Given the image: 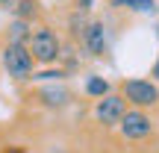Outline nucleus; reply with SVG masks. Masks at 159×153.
<instances>
[{
  "label": "nucleus",
  "mask_w": 159,
  "mask_h": 153,
  "mask_svg": "<svg viewBox=\"0 0 159 153\" xmlns=\"http://www.w3.org/2000/svg\"><path fill=\"white\" fill-rule=\"evenodd\" d=\"M91 3L94 0H80V9H91Z\"/></svg>",
  "instance_id": "nucleus-12"
},
{
  "label": "nucleus",
  "mask_w": 159,
  "mask_h": 153,
  "mask_svg": "<svg viewBox=\"0 0 159 153\" xmlns=\"http://www.w3.org/2000/svg\"><path fill=\"white\" fill-rule=\"evenodd\" d=\"M124 97L130 103H136V106H153L159 100V91L148 79H127L124 83Z\"/></svg>",
  "instance_id": "nucleus-3"
},
{
  "label": "nucleus",
  "mask_w": 159,
  "mask_h": 153,
  "mask_svg": "<svg viewBox=\"0 0 159 153\" xmlns=\"http://www.w3.org/2000/svg\"><path fill=\"white\" fill-rule=\"evenodd\" d=\"M153 77L159 79V59H156V65H153Z\"/></svg>",
  "instance_id": "nucleus-13"
},
{
  "label": "nucleus",
  "mask_w": 159,
  "mask_h": 153,
  "mask_svg": "<svg viewBox=\"0 0 159 153\" xmlns=\"http://www.w3.org/2000/svg\"><path fill=\"white\" fill-rule=\"evenodd\" d=\"M9 29H12V44H24V38H27V24L18 18V21L12 24Z\"/></svg>",
  "instance_id": "nucleus-11"
},
{
  "label": "nucleus",
  "mask_w": 159,
  "mask_h": 153,
  "mask_svg": "<svg viewBox=\"0 0 159 153\" xmlns=\"http://www.w3.org/2000/svg\"><path fill=\"white\" fill-rule=\"evenodd\" d=\"M41 97H44L50 106H62V103L68 100V91H65V88H44V91H41Z\"/></svg>",
  "instance_id": "nucleus-10"
},
{
  "label": "nucleus",
  "mask_w": 159,
  "mask_h": 153,
  "mask_svg": "<svg viewBox=\"0 0 159 153\" xmlns=\"http://www.w3.org/2000/svg\"><path fill=\"white\" fill-rule=\"evenodd\" d=\"M121 133L127 138H144L150 136V118L142 112H124L121 115Z\"/></svg>",
  "instance_id": "nucleus-5"
},
{
  "label": "nucleus",
  "mask_w": 159,
  "mask_h": 153,
  "mask_svg": "<svg viewBox=\"0 0 159 153\" xmlns=\"http://www.w3.org/2000/svg\"><path fill=\"white\" fill-rule=\"evenodd\" d=\"M115 9H136V12H153L156 3L153 0H109Z\"/></svg>",
  "instance_id": "nucleus-8"
},
{
  "label": "nucleus",
  "mask_w": 159,
  "mask_h": 153,
  "mask_svg": "<svg viewBox=\"0 0 159 153\" xmlns=\"http://www.w3.org/2000/svg\"><path fill=\"white\" fill-rule=\"evenodd\" d=\"M124 112H127L124 97H118V94H103L100 100H97V109H94V115L103 124H118Z\"/></svg>",
  "instance_id": "nucleus-4"
},
{
  "label": "nucleus",
  "mask_w": 159,
  "mask_h": 153,
  "mask_svg": "<svg viewBox=\"0 0 159 153\" xmlns=\"http://www.w3.org/2000/svg\"><path fill=\"white\" fill-rule=\"evenodd\" d=\"M3 65H6V71H9V77L27 79L30 71H33V56H30V50L24 44H9L3 50Z\"/></svg>",
  "instance_id": "nucleus-2"
},
{
  "label": "nucleus",
  "mask_w": 159,
  "mask_h": 153,
  "mask_svg": "<svg viewBox=\"0 0 159 153\" xmlns=\"http://www.w3.org/2000/svg\"><path fill=\"white\" fill-rule=\"evenodd\" d=\"M30 56L39 59V62H53L59 56V41L53 35V29L41 27V29H35L30 35Z\"/></svg>",
  "instance_id": "nucleus-1"
},
{
  "label": "nucleus",
  "mask_w": 159,
  "mask_h": 153,
  "mask_svg": "<svg viewBox=\"0 0 159 153\" xmlns=\"http://www.w3.org/2000/svg\"><path fill=\"white\" fill-rule=\"evenodd\" d=\"M3 3V9H9V12H15L18 18H30V15H35V0H0Z\"/></svg>",
  "instance_id": "nucleus-7"
},
{
  "label": "nucleus",
  "mask_w": 159,
  "mask_h": 153,
  "mask_svg": "<svg viewBox=\"0 0 159 153\" xmlns=\"http://www.w3.org/2000/svg\"><path fill=\"white\" fill-rule=\"evenodd\" d=\"M85 47L91 56H100L106 47V35H103V24H89L85 27Z\"/></svg>",
  "instance_id": "nucleus-6"
},
{
  "label": "nucleus",
  "mask_w": 159,
  "mask_h": 153,
  "mask_svg": "<svg viewBox=\"0 0 159 153\" xmlns=\"http://www.w3.org/2000/svg\"><path fill=\"white\" fill-rule=\"evenodd\" d=\"M85 91H89L91 97H103L109 94V83L103 77H89V83H85Z\"/></svg>",
  "instance_id": "nucleus-9"
}]
</instances>
